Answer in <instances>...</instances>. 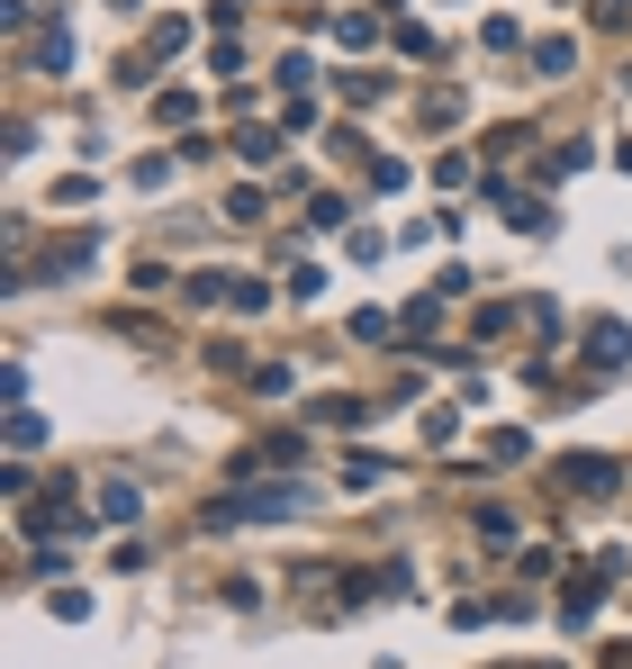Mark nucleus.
I'll return each mask as SVG.
<instances>
[{"label":"nucleus","mask_w":632,"mask_h":669,"mask_svg":"<svg viewBox=\"0 0 632 669\" xmlns=\"http://www.w3.org/2000/svg\"><path fill=\"white\" fill-rule=\"evenodd\" d=\"M560 489H579V498H614L623 471H614V461H596V452H579V461H560Z\"/></svg>","instance_id":"f257e3e1"},{"label":"nucleus","mask_w":632,"mask_h":669,"mask_svg":"<svg viewBox=\"0 0 632 669\" xmlns=\"http://www.w3.org/2000/svg\"><path fill=\"white\" fill-rule=\"evenodd\" d=\"M588 362H596V371H614V362H632V334H623L614 317H596V326H588Z\"/></svg>","instance_id":"f03ea898"},{"label":"nucleus","mask_w":632,"mask_h":669,"mask_svg":"<svg viewBox=\"0 0 632 669\" xmlns=\"http://www.w3.org/2000/svg\"><path fill=\"white\" fill-rule=\"evenodd\" d=\"M605 588H614V579H605V570H596V579H579V588H570V597H560V616H570V625H588V616H596V607H605Z\"/></svg>","instance_id":"7ed1b4c3"},{"label":"nucleus","mask_w":632,"mask_h":669,"mask_svg":"<svg viewBox=\"0 0 632 669\" xmlns=\"http://www.w3.org/2000/svg\"><path fill=\"white\" fill-rule=\"evenodd\" d=\"M37 63H46V73H73V28H46L37 37Z\"/></svg>","instance_id":"20e7f679"},{"label":"nucleus","mask_w":632,"mask_h":669,"mask_svg":"<svg viewBox=\"0 0 632 669\" xmlns=\"http://www.w3.org/2000/svg\"><path fill=\"white\" fill-rule=\"evenodd\" d=\"M136 507H146V498H136L127 480H109V489H100V516H109V525H136Z\"/></svg>","instance_id":"39448f33"},{"label":"nucleus","mask_w":632,"mask_h":669,"mask_svg":"<svg viewBox=\"0 0 632 669\" xmlns=\"http://www.w3.org/2000/svg\"><path fill=\"white\" fill-rule=\"evenodd\" d=\"M533 73H542V82L570 73V37H542V46H533Z\"/></svg>","instance_id":"423d86ee"},{"label":"nucleus","mask_w":632,"mask_h":669,"mask_svg":"<svg viewBox=\"0 0 632 669\" xmlns=\"http://www.w3.org/2000/svg\"><path fill=\"white\" fill-rule=\"evenodd\" d=\"M235 154H244V163H271V154H280V127H244Z\"/></svg>","instance_id":"0eeeda50"},{"label":"nucleus","mask_w":632,"mask_h":669,"mask_svg":"<svg viewBox=\"0 0 632 669\" xmlns=\"http://www.w3.org/2000/svg\"><path fill=\"white\" fill-rule=\"evenodd\" d=\"M380 480H389V461H371V452H362V461H343V489H380Z\"/></svg>","instance_id":"6e6552de"},{"label":"nucleus","mask_w":632,"mask_h":669,"mask_svg":"<svg viewBox=\"0 0 632 669\" xmlns=\"http://www.w3.org/2000/svg\"><path fill=\"white\" fill-rule=\"evenodd\" d=\"M37 443H46V426H37L28 408H10V452H37Z\"/></svg>","instance_id":"1a4fd4ad"},{"label":"nucleus","mask_w":632,"mask_h":669,"mask_svg":"<svg viewBox=\"0 0 632 669\" xmlns=\"http://www.w3.org/2000/svg\"><path fill=\"white\" fill-rule=\"evenodd\" d=\"M596 19H614V28H623V19H632V0H596Z\"/></svg>","instance_id":"9d476101"}]
</instances>
